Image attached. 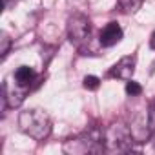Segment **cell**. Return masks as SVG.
<instances>
[{
    "label": "cell",
    "instance_id": "6",
    "mask_svg": "<svg viewBox=\"0 0 155 155\" xmlns=\"http://www.w3.org/2000/svg\"><path fill=\"white\" fill-rule=\"evenodd\" d=\"M135 55H126L122 57L117 64H113V68L110 69V77L111 79H119V81H131V77L135 73Z\"/></svg>",
    "mask_w": 155,
    "mask_h": 155
},
{
    "label": "cell",
    "instance_id": "2",
    "mask_svg": "<svg viewBox=\"0 0 155 155\" xmlns=\"http://www.w3.org/2000/svg\"><path fill=\"white\" fill-rule=\"evenodd\" d=\"M18 126L26 135L35 140H44L51 133V119L44 110L38 108L22 111L18 115Z\"/></svg>",
    "mask_w": 155,
    "mask_h": 155
},
{
    "label": "cell",
    "instance_id": "13",
    "mask_svg": "<svg viewBox=\"0 0 155 155\" xmlns=\"http://www.w3.org/2000/svg\"><path fill=\"white\" fill-rule=\"evenodd\" d=\"M99 86H101V79H99V77H95V75H88V77H84V88H86V90L95 91Z\"/></svg>",
    "mask_w": 155,
    "mask_h": 155
},
{
    "label": "cell",
    "instance_id": "8",
    "mask_svg": "<svg viewBox=\"0 0 155 155\" xmlns=\"http://www.w3.org/2000/svg\"><path fill=\"white\" fill-rule=\"evenodd\" d=\"M35 77H37V73H35V69H33V68H29V66H20V68L13 73V79H15L18 84L28 86V88L33 84Z\"/></svg>",
    "mask_w": 155,
    "mask_h": 155
},
{
    "label": "cell",
    "instance_id": "1",
    "mask_svg": "<svg viewBox=\"0 0 155 155\" xmlns=\"http://www.w3.org/2000/svg\"><path fill=\"white\" fill-rule=\"evenodd\" d=\"M64 153L68 155H86V153H101L106 150L104 144V130L91 128L82 131L81 135L71 137L62 146Z\"/></svg>",
    "mask_w": 155,
    "mask_h": 155
},
{
    "label": "cell",
    "instance_id": "10",
    "mask_svg": "<svg viewBox=\"0 0 155 155\" xmlns=\"http://www.w3.org/2000/svg\"><path fill=\"white\" fill-rule=\"evenodd\" d=\"M119 2V6L124 9V11H128V13H135L140 6H142V0H117Z\"/></svg>",
    "mask_w": 155,
    "mask_h": 155
},
{
    "label": "cell",
    "instance_id": "14",
    "mask_svg": "<svg viewBox=\"0 0 155 155\" xmlns=\"http://www.w3.org/2000/svg\"><path fill=\"white\" fill-rule=\"evenodd\" d=\"M17 2H18V0H2V4H4V8H6V9H9V8H11V6H15Z\"/></svg>",
    "mask_w": 155,
    "mask_h": 155
},
{
    "label": "cell",
    "instance_id": "5",
    "mask_svg": "<svg viewBox=\"0 0 155 155\" xmlns=\"http://www.w3.org/2000/svg\"><path fill=\"white\" fill-rule=\"evenodd\" d=\"M29 88L28 86H22L18 84L17 81L15 82H9L6 81L2 84V102H4V108L9 106V108H15V106H20L28 95Z\"/></svg>",
    "mask_w": 155,
    "mask_h": 155
},
{
    "label": "cell",
    "instance_id": "4",
    "mask_svg": "<svg viewBox=\"0 0 155 155\" xmlns=\"http://www.w3.org/2000/svg\"><path fill=\"white\" fill-rule=\"evenodd\" d=\"M90 35H91V22L86 15L75 13V15L69 17V20H68V37H69L71 44L81 48L82 44H86L90 40Z\"/></svg>",
    "mask_w": 155,
    "mask_h": 155
},
{
    "label": "cell",
    "instance_id": "11",
    "mask_svg": "<svg viewBox=\"0 0 155 155\" xmlns=\"http://www.w3.org/2000/svg\"><path fill=\"white\" fill-rule=\"evenodd\" d=\"M0 42H2V46H0V57L4 58L9 53V48H11V38H9V35L6 31L0 33Z\"/></svg>",
    "mask_w": 155,
    "mask_h": 155
},
{
    "label": "cell",
    "instance_id": "16",
    "mask_svg": "<svg viewBox=\"0 0 155 155\" xmlns=\"http://www.w3.org/2000/svg\"><path fill=\"white\" fill-rule=\"evenodd\" d=\"M151 137H153V148H155V133H153V135H151Z\"/></svg>",
    "mask_w": 155,
    "mask_h": 155
},
{
    "label": "cell",
    "instance_id": "12",
    "mask_svg": "<svg viewBox=\"0 0 155 155\" xmlns=\"http://www.w3.org/2000/svg\"><path fill=\"white\" fill-rule=\"evenodd\" d=\"M126 93L130 97H139L142 93V86L139 82H135V81H128L126 82Z\"/></svg>",
    "mask_w": 155,
    "mask_h": 155
},
{
    "label": "cell",
    "instance_id": "7",
    "mask_svg": "<svg viewBox=\"0 0 155 155\" xmlns=\"http://www.w3.org/2000/svg\"><path fill=\"white\" fill-rule=\"evenodd\" d=\"M122 28L117 24V22H110V24H106L104 28H102V31H101V46H104V48H111V46H115V44H119L120 40H122Z\"/></svg>",
    "mask_w": 155,
    "mask_h": 155
},
{
    "label": "cell",
    "instance_id": "3",
    "mask_svg": "<svg viewBox=\"0 0 155 155\" xmlns=\"http://www.w3.org/2000/svg\"><path fill=\"white\" fill-rule=\"evenodd\" d=\"M104 144L106 150L111 151H130L133 150V135L128 126L122 122H115L104 130Z\"/></svg>",
    "mask_w": 155,
    "mask_h": 155
},
{
    "label": "cell",
    "instance_id": "15",
    "mask_svg": "<svg viewBox=\"0 0 155 155\" xmlns=\"http://www.w3.org/2000/svg\"><path fill=\"white\" fill-rule=\"evenodd\" d=\"M150 48L151 49H155V31L151 33V37H150Z\"/></svg>",
    "mask_w": 155,
    "mask_h": 155
},
{
    "label": "cell",
    "instance_id": "9",
    "mask_svg": "<svg viewBox=\"0 0 155 155\" xmlns=\"http://www.w3.org/2000/svg\"><path fill=\"white\" fill-rule=\"evenodd\" d=\"M146 126H148V135H153V133H155V101H151L150 106H148Z\"/></svg>",
    "mask_w": 155,
    "mask_h": 155
}]
</instances>
